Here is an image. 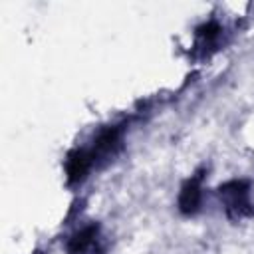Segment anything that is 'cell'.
Instances as JSON below:
<instances>
[{"mask_svg":"<svg viewBox=\"0 0 254 254\" xmlns=\"http://www.w3.org/2000/svg\"><path fill=\"white\" fill-rule=\"evenodd\" d=\"M179 204H181L183 212H194L196 210V206L200 204V185H198V179H192L190 183L185 185V189L181 192V198H179Z\"/></svg>","mask_w":254,"mask_h":254,"instance_id":"obj_2","label":"cell"},{"mask_svg":"<svg viewBox=\"0 0 254 254\" xmlns=\"http://www.w3.org/2000/svg\"><path fill=\"white\" fill-rule=\"evenodd\" d=\"M220 198L224 200V206L230 216L240 218L244 214H250V196H248V187L244 183H230L222 187Z\"/></svg>","mask_w":254,"mask_h":254,"instance_id":"obj_1","label":"cell"}]
</instances>
